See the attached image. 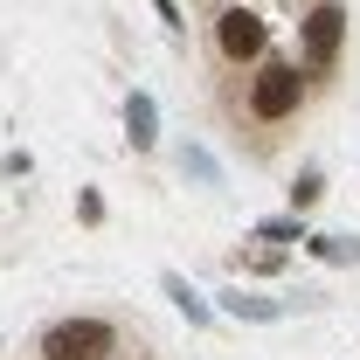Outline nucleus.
Segmentation results:
<instances>
[{
    "label": "nucleus",
    "instance_id": "4",
    "mask_svg": "<svg viewBox=\"0 0 360 360\" xmlns=\"http://www.w3.org/2000/svg\"><path fill=\"white\" fill-rule=\"evenodd\" d=\"M215 49H222L229 63H257V56L270 49L264 14H250V7H222V14H215Z\"/></svg>",
    "mask_w": 360,
    "mask_h": 360
},
{
    "label": "nucleus",
    "instance_id": "7",
    "mask_svg": "<svg viewBox=\"0 0 360 360\" xmlns=\"http://www.w3.org/2000/svg\"><path fill=\"white\" fill-rule=\"evenodd\" d=\"M167 298H174L194 326H208V298H194V291H187V277H167Z\"/></svg>",
    "mask_w": 360,
    "mask_h": 360
},
{
    "label": "nucleus",
    "instance_id": "2",
    "mask_svg": "<svg viewBox=\"0 0 360 360\" xmlns=\"http://www.w3.org/2000/svg\"><path fill=\"white\" fill-rule=\"evenodd\" d=\"M104 354H118L111 319H56L42 333V360H104Z\"/></svg>",
    "mask_w": 360,
    "mask_h": 360
},
{
    "label": "nucleus",
    "instance_id": "6",
    "mask_svg": "<svg viewBox=\"0 0 360 360\" xmlns=\"http://www.w3.org/2000/svg\"><path fill=\"white\" fill-rule=\"evenodd\" d=\"M312 257H326V264H360V243H347V236H312Z\"/></svg>",
    "mask_w": 360,
    "mask_h": 360
},
{
    "label": "nucleus",
    "instance_id": "11",
    "mask_svg": "<svg viewBox=\"0 0 360 360\" xmlns=\"http://www.w3.org/2000/svg\"><path fill=\"white\" fill-rule=\"evenodd\" d=\"M257 236H264V243H305V236H298V222H264Z\"/></svg>",
    "mask_w": 360,
    "mask_h": 360
},
{
    "label": "nucleus",
    "instance_id": "3",
    "mask_svg": "<svg viewBox=\"0 0 360 360\" xmlns=\"http://www.w3.org/2000/svg\"><path fill=\"white\" fill-rule=\"evenodd\" d=\"M298 49H305V70H333L340 49H347V7L340 0H319L312 14L298 21Z\"/></svg>",
    "mask_w": 360,
    "mask_h": 360
},
{
    "label": "nucleus",
    "instance_id": "9",
    "mask_svg": "<svg viewBox=\"0 0 360 360\" xmlns=\"http://www.w3.org/2000/svg\"><path fill=\"white\" fill-rule=\"evenodd\" d=\"M229 312L236 319H277L284 305H270V298H229Z\"/></svg>",
    "mask_w": 360,
    "mask_h": 360
},
{
    "label": "nucleus",
    "instance_id": "1",
    "mask_svg": "<svg viewBox=\"0 0 360 360\" xmlns=\"http://www.w3.org/2000/svg\"><path fill=\"white\" fill-rule=\"evenodd\" d=\"M298 104H305L298 63H264V70L250 77V118H257V125H284Z\"/></svg>",
    "mask_w": 360,
    "mask_h": 360
},
{
    "label": "nucleus",
    "instance_id": "5",
    "mask_svg": "<svg viewBox=\"0 0 360 360\" xmlns=\"http://www.w3.org/2000/svg\"><path fill=\"white\" fill-rule=\"evenodd\" d=\"M125 132H132L139 153L160 139V111H153V97H146V90H132V104H125Z\"/></svg>",
    "mask_w": 360,
    "mask_h": 360
},
{
    "label": "nucleus",
    "instance_id": "10",
    "mask_svg": "<svg viewBox=\"0 0 360 360\" xmlns=\"http://www.w3.org/2000/svg\"><path fill=\"white\" fill-rule=\"evenodd\" d=\"M243 264H250V270H277V264H284V243H264V250H250Z\"/></svg>",
    "mask_w": 360,
    "mask_h": 360
},
{
    "label": "nucleus",
    "instance_id": "8",
    "mask_svg": "<svg viewBox=\"0 0 360 360\" xmlns=\"http://www.w3.org/2000/svg\"><path fill=\"white\" fill-rule=\"evenodd\" d=\"M319 194H326V180H319V174H298V180H291V208H312Z\"/></svg>",
    "mask_w": 360,
    "mask_h": 360
}]
</instances>
